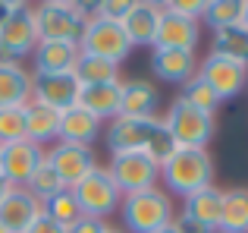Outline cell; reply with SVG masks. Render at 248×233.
Here are the masks:
<instances>
[{
	"label": "cell",
	"mask_w": 248,
	"mask_h": 233,
	"mask_svg": "<svg viewBox=\"0 0 248 233\" xmlns=\"http://www.w3.org/2000/svg\"><path fill=\"white\" fill-rule=\"evenodd\" d=\"M110 154H126V151H145L157 164H164L170 154L176 151L170 139L164 116H148V120H132V116H113L104 133Z\"/></svg>",
	"instance_id": "obj_1"
},
{
	"label": "cell",
	"mask_w": 248,
	"mask_h": 233,
	"mask_svg": "<svg viewBox=\"0 0 248 233\" xmlns=\"http://www.w3.org/2000/svg\"><path fill=\"white\" fill-rule=\"evenodd\" d=\"M135 0H97L94 3V19H107V22L123 25V19L129 16Z\"/></svg>",
	"instance_id": "obj_33"
},
{
	"label": "cell",
	"mask_w": 248,
	"mask_h": 233,
	"mask_svg": "<svg viewBox=\"0 0 248 233\" xmlns=\"http://www.w3.org/2000/svg\"><path fill=\"white\" fill-rule=\"evenodd\" d=\"M35 76L22 63H0V111L3 107H25L31 101Z\"/></svg>",
	"instance_id": "obj_21"
},
{
	"label": "cell",
	"mask_w": 248,
	"mask_h": 233,
	"mask_svg": "<svg viewBox=\"0 0 248 233\" xmlns=\"http://www.w3.org/2000/svg\"><path fill=\"white\" fill-rule=\"evenodd\" d=\"M214 158L207 148H176L160 164V183L167 186V196H195L198 189L214 186Z\"/></svg>",
	"instance_id": "obj_2"
},
{
	"label": "cell",
	"mask_w": 248,
	"mask_h": 233,
	"mask_svg": "<svg viewBox=\"0 0 248 233\" xmlns=\"http://www.w3.org/2000/svg\"><path fill=\"white\" fill-rule=\"evenodd\" d=\"M10 189H13V186L6 183V177H3V173H0V202H3V199H6V192H10Z\"/></svg>",
	"instance_id": "obj_39"
},
{
	"label": "cell",
	"mask_w": 248,
	"mask_h": 233,
	"mask_svg": "<svg viewBox=\"0 0 248 233\" xmlns=\"http://www.w3.org/2000/svg\"><path fill=\"white\" fill-rule=\"evenodd\" d=\"M29 233H69V230H66V227H60L57 221H50V217L41 211V217H38V221L29 227Z\"/></svg>",
	"instance_id": "obj_37"
},
{
	"label": "cell",
	"mask_w": 248,
	"mask_h": 233,
	"mask_svg": "<svg viewBox=\"0 0 248 233\" xmlns=\"http://www.w3.org/2000/svg\"><path fill=\"white\" fill-rule=\"evenodd\" d=\"M22 139H25V116H22V107H3V111H0V145L22 142Z\"/></svg>",
	"instance_id": "obj_32"
},
{
	"label": "cell",
	"mask_w": 248,
	"mask_h": 233,
	"mask_svg": "<svg viewBox=\"0 0 248 233\" xmlns=\"http://www.w3.org/2000/svg\"><path fill=\"white\" fill-rule=\"evenodd\" d=\"M198 76L211 85V92L220 98V104L230 98H236V95L245 92V79H248V69L239 67V63L226 60V57L220 54H207L204 60L198 63Z\"/></svg>",
	"instance_id": "obj_10"
},
{
	"label": "cell",
	"mask_w": 248,
	"mask_h": 233,
	"mask_svg": "<svg viewBox=\"0 0 248 233\" xmlns=\"http://www.w3.org/2000/svg\"><path fill=\"white\" fill-rule=\"evenodd\" d=\"M16 6H19V0H0V29H3L6 19L16 13Z\"/></svg>",
	"instance_id": "obj_38"
},
{
	"label": "cell",
	"mask_w": 248,
	"mask_h": 233,
	"mask_svg": "<svg viewBox=\"0 0 248 233\" xmlns=\"http://www.w3.org/2000/svg\"><path fill=\"white\" fill-rule=\"evenodd\" d=\"M0 233H6V230H3V227H0Z\"/></svg>",
	"instance_id": "obj_43"
},
{
	"label": "cell",
	"mask_w": 248,
	"mask_h": 233,
	"mask_svg": "<svg viewBox=\"0 0 248 233\" xmlns=\"http://www.w3.org/2000/svg\"><path fill=\"white\" fill-rule=\"evenodd\" d=\"M107 221H97V217H79V221L69 227V233H104Z\"/></svg>",
	"instance_id": "obj_36"
},
{
	"label": "cell",
	"mask_w": 248,
	"mask_h": 233,
	"mask_svg": "<svg viewBox=\"0 0 248 233\" xmlns=\"http://www.w3.org/2000/svg\"><path fill=\"white\" fill-rule=\"evenodd\" d=\"M44 205L25 186H13L0 202V227L6 233H29V227L41 217Z\"/></svg>",
	"instance_id": "obj_13"
},
{
	"label": "cell",
	"mask_w": 248,
	"mask_h": 233,
	"mask_svg": "<svg viewBox=\"0 0 248 233\" xmlns=\"http://www.w3.org/2000/svg\"><path fill=\"white\" fill-rule=\"evenodd\" d=\"M182 101H188L192 107H198V111H204V114H214L217 116V107H220V98L211 92V85H207L201 76H195V79H188L186 85H182V95H179Z\"/></svg>",
	"instance_id": "obj_31"
},
{
	"label": "cell",
	"mask_w": 248,
	"mask_h": 233,
	"mask_svg": "<svg viewBox=\"0 0 248 233\" xmlns=\"http://www.w3.org/2000/svg\"><path fill=\"white\" fill-rule=\"evenodd\" d=\"M79 44L69 41H38L31 50V76H60L73 73L79 63Z\"/></svg>",
	"instance_id": "obj_16"
},
{
	"label": "cell",
	"mask_w": 248,
	"mask_h": 233,
	"mask_svg": "<svg viewBox=\"0 0 248 233\" xmlns=\"http://www.w3.org/2000/svg\"><path fill=\"white\" fill-rule=\"evenodd\" d=\"M173 227L179 230V233H217V230H214V227H204V224L192 221V217H188V215H176Z\"/></svg>",
	"instance_id": "obj_35"
},
{
	"label": "cell",
	"mask_w": 248,
	"mask_h": 233,
	"mask_svg": "<svg viewBox=\"0 0 248 233\" xmlns=\"http://www.w3.org/2000/svg\"><path fill=\"white\" fill-rule=\"evenodd\" d=\"M157 25H160V3H151V0H135L129 16L123 19V32H126L132 48H154Z\"/></svg>",
	"instance_id": "obj_19"
},
{
	"label": "cell",
	"mask_w": 248,
	"mask_h": 233,
	"mask_svg": "<svg viewBox=\"0 0 248 233\" xmlns=\"http://www.w3.org/2000/svg\"><path fill=\"white\" fill-rule=\"evenodd\" d=\"M211 54H220V57H226V60H232V63L248 69V29L239 22V25H230V29L214 32V50Z\"/></svg>",
	"instance_id": "obj_25"
},
{
	"label": "cell",
	"mask_w": 248,
	"mask_h": 233,
	"mask_svg": "<svg viewBox=\"0 0 248 233\" xmlns=\"http://www.w3.org/2000/svg\"><path fill=\"white\" fill-rule=\"evenodd\" d=\"M79 79L76 73H60V76H35L31 82V101L54 107V111H66V107L79 104Z\"/></svg>",
	"instance_id": "obj_15"
},
{
	"label": "cell",
	"mask_w": 248,
	"mask_h": 233,
	"mask_svg": "<svg viewBox=\"0 0 248 233\" xmlns=\"http://www.w3.org/2000/svg\"><path fill=\"white\" fill-rule=\"evenodd\" d=\"M245 88H248V79H245Z\"/></svg>",
	"instance_id": "obj_44"
},
{
	"label": "cell",
	"mask_w": 248,
	"mask_h": 233,
	"mask_svg": "<svg viewBox=\"0 0 248 233\" xmlns=\"http://www.w3.org/2000/svg\"><path fill=\"white\" fill-rule=\"evenodd\" d=\"M157 233H179V230H176L173 224H170V227H164V230H157Z\"/></svg>",
	"instance_id": "obj_41"
},
{
	"label": "cell",
	"mask_w": 248,
	"mask_h": 233,
	"mask_svg": "<svg viewBox=\"0 0 248 233\" xmlns=\"http://www.w3.org/2000/svg\"><path fill=\"white\" fill-rule=\"evenodd\" d=\"M120 217L126 233H157L176 221V208H173V199L167 196V189L157 186V189L123 196Z\"/></svg>",
	"instance_id": "obj_3"
},
{
	"label": "cell",
	"mask_w": 248,
	"mask_h": 233,
	"mask_svg": "<svg viewBox=\"0 0 248 233\" xmlns=\"http://www.w3.org/2000/svg\"><path fill=\"white\" fill-rule=\"evenodd\" d=\"M160 107V92L154 82L148 79H126L120 92V116H132V120H148L157 116Z\"/></svg>",
	"instance_id": "obj_18"
},
{
	"label": "cell",
	"mask_w": 248,
	"mask_h": 233,
	"mask_svg": "<svg viewBox=\"0 0 248 233\" xmlns=\"http://www.w3.org/2000/svg\"><path fill=\"white\" fill-rule=\"evenodd\" d=\"M242 19H245V0H211V3H204L201 22L211 25V32H220L230 25H239Z\"/></svg>",
	"instance_id": "obj_28"
},
{
	"label": "cell",
	"mask_w": 248,
	"mask_h": 233,
	"mask_svg": "<svg viewBox=\"0 0 248 233\" xmlns=\"http://www.w3.org/2000/svg\"><path fill=\"white\" fill-rule=\"evenodd\" d=\"M104 233H126V230H120V227H113V224H107V227H104Z\"/></svg>",
	"instance_id": "obj_40"
},
{
	"label": "cell",
	"mask_w": 248,
	"mask_h": 233,
	"mask_svg": "<svg viewBox=\"0 0 248 233\" xmlns=\"http://www.w3.org/2000/svg\"><path fill=\"white\" fill-rule=\"evenodd\" d=\"M160 6L170 13H179L186 19H195V22H201V16H204V0H167Z\"/></svg>",
	"instance_id": "obj_34"
},
{
	"label": "cell",
	"mask_w": 248,
	"mask_h": 233,
	"mask_svg": "<svg viewBox=\"0 0 248 233\" xmlns=\"http://www.w3.org/2000/svg\"><path fill=\"white\" fill-rule=\"evenodd\" d=\"M41 161H44V148H38L29 139L0 145V173L6 177L10 186H29L31 173L41 167Z\"/></svg>",
	"instance_id": "obj_12"
},
{
	"label": "cell",
	"mask_w": 248,
	"mask_h": 233,
	"mask_svg": "<svg viewBox=\"0 0 248 233\" xmlns=\"http://www.w3.org/2000/svg\"><path fill=\"white\" fill-rule=\"evenodd\" d=\"M242 25L248 29V0H245V19H242Z\"/></svg>",
	"instance_id": "obj_42"
},
{
	"label": "cell",
	"mask_w": 248,
	"mask_h": 233,
	"mask_svg": "<svg viewBox=\"0 0 248 233\" xmlns=\"http://www.w3.org/2000/svg\"><path fill=\"white\" fill-rule=\"evenodd\" d=\"M85 25H88V10H85V3L47 0V3L35 6L38 41H69V44H79Z\"/></svg>",
	"instance_id": "obj_4"
},
{
	"label": "cell",
	"mask_w": 248,
	"mask_h": 233,
	"mask_svg": "<svg viewBox=\"0 0 248 233\" xmlns=\"http://www.w3.org/2000/svg\"><path fill=\"white\" fill-rule=\"evenodd\" d=\"M44 158H47V164L57 170V177L63 180L66 189H73L76 183H82V180L97 167V158H94L91 148L69 145V142H57L50 151H44Z\"/></svg>",
	"instance_id": "obj_11"
},
{
	"label": "cell",
	"mask_w": 248,
	"mask_h": 233,
	"mask_svg": "<svg viewBox=\"0 0 248 233\" xmlns=\"http://www.w3.org/2000/svg\"><path fill=\"white\" fill-rule=\"evenodd\" d=\"M120 92H123V79L120 82H101V85H82L79 88V107L94 114L97 120H113V116H120Z\"/></svg>",
	"instance_id": "obj_23"
},
{
	"label": "cell",
	"mask_w": 248,
	"mask_h": 233,
	"mask_svg": "<svg viewBox=\"0 0 248 233\" xmlns=\"http://www.w3.org/2000/svg\"><path fill=\"white\" fill-rule=\"evenodd\" d=\"M73 199L79 202V211L82 217H97V221H107L120 211L123 205V192L116 189V183L110 180L107 167H94L82 183H76L73 189Z\"/></svg>",
	"instance_id": "obj_6"
},
{
	"label": "cell",
	"mask_w": 248,
	"mask_h": 233,
	"mask_svg": "<svg viewBox=\"0 0 248 233\" xmlns=\"http://www.w3.org/2000/svg\"><path fill=\"white\" fill-rule=\"evenodd\" d=\"M107 173H110V180L116 183V189H120L123 196L157 189V183H160V164L151 158V154H145V151L110 154Z\"/></svg>",
	"instance_id": "obj_7"
},
{
	"label": "cell",
	"mask_w": 248,
	"mask_h": 233,
	"mask_svg": "<svg viewBox=\"0 0 248 233\" xmlns=\"http://www.w3.org/2000/svg\"><path fill=\"white\" fill-rule=\"evenodd\" d=\"M79 50L91 54V57H101V60H110V63H123L132 54V44H129L123 25L107 22V19H88V25L82 32V41H79Z\"/></svg>",
	"instance_id": "obj_9"
},
{
	"label": "cell",
	"mask_w": 248,
	"mask_h": 233,
	"mask_svg": "<svg viewBox=\"0 0 248 233\" xmlns=\"http://www.w3.org/2000/svg\"><path fill=\"white\" fill-rule=\"evenodd\" d=\"M38 48V29H35V6L19 3L16 13L0 29V63H22Z\"/></svg>",
	"instance_id": "obj_8"
},
{
	"label": "cell",
	"mask_w": 248,
	"mask_h": 233,
	"mask_svg": "<svg viewBox=\"0 0 248 233\" xmlns=\"http://www.w3.org/2000/svg\"><path fill=\"white\" fill-rule=\"evenodd\" d=\"M76 79L79 85H101V82H120V63L101 60V57L91 54H79V63H76Z\"/></svg>",
	"instance_id": "obj_27"
},
{
	"label": "cell",
	"mask_w": 248,
	"mask_h": 233,
	"mask_svg": "<svg viewBox=\"0 0 248 233\" xmlns=\"http://www.w3.org/2000/svg\"><path fill=\"white\" fill-rule=\"evenodd\" d=\"M182 215H188L192 221L217 230L220 227V215H223V189L207 186V189H198L195 196L182 199Z\"/></svg>",
	"instance_id": "obj_24"
},
{
	"label": "cell",
	"mask_w": 248,
	"mask_h": 233,
	"mask_svg": "<svg viewBox=\"0 0 248 233\" xmlns=\"http://www.w3.org/2000/svg\"><path fill=\"white\" fill-rule=\"evenodd\" d=\"M22 116H25V139L35 142L38 148L60 142V111L41 104V101H29L22 107Z\"/></svg>",
	"instance_id": "obj_20"
},
{
	"label": "cell",
	"mask_w": 248,
	"mask_h": 233,
	"mask_svg": "<svg viewBox=\"0 0 248 233\" xmlns=\"http://www.w3.org/2000/svg\"><path fill=\"white\" fill-rule=\"evenodd\" d=\"M201 38V22L186 19L179 13H170L160 6V25H157V38L154 48L160 50H195Z\"/></svg>",
	"instance_id": "obj_14"
},
{
	"label": "cell",
	"mask_w": 248,
	"mask_h": 233,
	"mask_svg": "<svg viewBox=\"0 0 248 233\" xmlns=\"http://www.w3.org/2000/svg\"><path fill=\"white\" fill-rule=\"evenodd\" d=\"M164 126L176 148H207V142L217 133V116L198 111L182 98H173L164 116Z\"/></svg>",
	"instance_id": "obj_5"
},
{
	"label": "cell",
	"mask_w": 248,
	"mask_h": 233,
	"mask_svg": "<svg viewBox=\"0 0 248 233\" xmlns=\"http://www.w3.org/2000/svg\"><path fill=\"white\" fill-rule=\"evenodd\" d=\"M151 69L160 82L170 85H186L188 79L198 76V60L195 50H160L151 48Z\"/></svg>",
	"instance_id": "obj_17"
},
{
	"label": "cell",
	"mask_w": 248,
	"mask_h": 233,
	"mask_svg": "<svg viewBox=\"0 0 248 233\" xmlns=\"http://www.w3.org/2000/svg\"><path fill=\"white\" fill-rule=\"evenodd\" d=\"M44 215L50 217V221H57L60 227H73L76 221L82 217V211H79V202L73 199V192L69 189H63L60 196H54L50 202H44Z\"/></svg>",
	"instance_id": "obj_30"
},
{
	"label": "cell",
	"mask_w": 248,
	"mask_h": 233,
	"mask_svg": "<svg viewBox=\"0 0 248 233\" xmlns=\"http://www.w3.org/2000/svg\"><path fill=\"white\" fill-rule=\"evenodd\" d=\"M217 233H248V189H223V215Z\"/></svg>",
	"instance_id": "obj_26"
},
{
	"label": "cell",
	"mask_w": 248,
	"mask_h": 233,
	"mask_svg": "<svg viewBox=\"0 0 248 233\" xmlns=\"http://www.w3.org/2000/svg\"><path fill=\"white\" fill-rule=\"evenodd\" d=\"M25 189H29L31 196H35L38 202L44 205V202H50L54 196H60L66 186H63V180L57 177V170L47 164V158H44V161H41V167L31 173V180H29V186H25Z\"/></svg>",
	"instance_id": "obj_29"
},
{
	"label": "cell",
	"mask_w": 248,
	"mask_h": 233,
	"mask_svg": "<svg viewBox=\"0 0 248 233\" xmlns=\"http://www.w3.org/2000/svg\"><path fill=\"white\" fill-rule=\"evenodd\" d=\"M97 135H101V120H97L94 114H88L85 107L73 104L60 114V142L91 148V142H94Z\"/></svg>",
	"instance_id": "obj_22"
}]
</instances>
